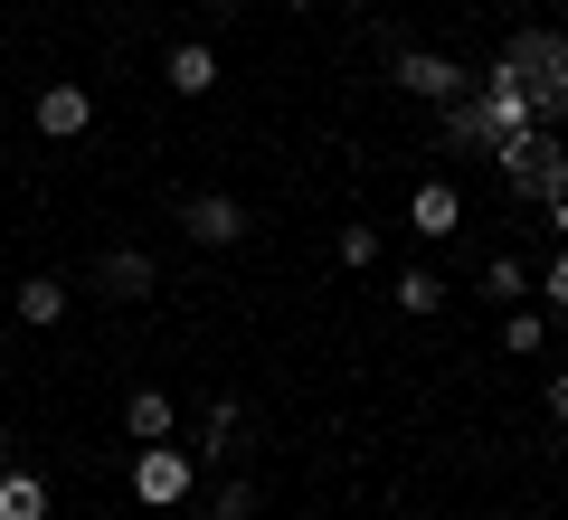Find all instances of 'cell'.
<instances>
[{
  "instance_id": "obj_7",
  "label": "cell",
  "mask_w": 568,
  "mask_h": 520,
  "mask_svg": "<svg viewBox=\"0 0 568 520\" xmlns=\"http://www.w3.org/2000/svg\"><path fill=\"white\" fill-rule=\"evenodd\" d=\"M29 123H39L48 142H77V133H95V95H85L77 77H48L39 104H29Z\"/></svg>"
},
{
  "instance_id": "obj_9",
  "label": "cell",
  "mask_w": 568,
  "mask_h": 520,
  "mask_svg": "<svg viewBox=\"0 0 568 520\" xmlns=\"http://www.w3.org/2000/svg\"><path fill=\"white\" fill-rule=\"evenodd\" d=\"M246 436H256V417H246L237 398L200 407V463H246Z\"/></svg>"
},
{
  "instance_id": "obj_5",
  "label": "cell",
  "mask_w": 568,
  "mask_h": 520,
  "mask_svg": "<svg viewBox=\"0 0 568 520\" xmlns=\"http://www.w3.org/2000/svg\"><path fill=\"white\" fill-rule=\"evenodd\" d=\"M181 237L209 246V256L246 246V200H237V190H200V200H181Z\"/></svg>"
},
{
  "instance_id": "obj_14",
  "label": "cell",
  "mask_w": 568,
  "mask_h": 520,
  "mask_svg": "<svg viewBox=\"0 0 568 520\" xmlns=\"http://www.w3.org/2000/svg\"><path fill=\"white\" fill-rule=\"evenodd\" d=\"M48 473H29V463H0V520H48Z\"/></svg>"
},
{
  "instance_id": "obj_23",
  "label": "cell",
  "mask_w": 568,
  "mask_h": 520,
  "mask_svg": "<svg viewBox=\"0 0 568 520\" xmlns=\"http://www.w3.org/2000/svg\"><path fill=\"white\" fill-rule=\"evenodd\" d=\"M200 10H209V20H237V10H246V0H200Z\"/></svg>"
},
{
  "instance_id": "obj_2",
  "label": "cell",
  "mask_w": 568,
  "mask_h": 520,
  "mask_svg": "<svg viewBox=\"0 0 568 520\" xmlns=\"http://www.w3.org/2000/svg\"><path fill=\"white\" fill-rule=\"evenodd\" d=\"M493 161H503V181H511V200H568V152H559V133L549 123H530V133H511V142H493Z\"/></svg>"
},
{
  "instance_id": "obj_25",
  "label": "cell",
  "mask_w": 568,
  "mask_h": 520,
  "mask_svg": "<svg viewBox=\"0 0 568 520\" xmlns=\"http://www.w3.org/2000/svg\"><path fill=\"white\" fill-rule=\"evenodd\" d=\"M0 294H10V265H0Z\"/></svg>"
},
{
  "instance_id": "obj_6",
  "label": "cell",
  "mask_w": 568,
  "mask_h": 520,
  "mask_svg": "<svg viewBox=\"0 0 568 520\" xmlns=\"http://www.w3.org/2000/svg\"><path fill=\"white\" fill-rule=\"evenodd\" d=\"M152 294H162V265L142 246H104L95 256V303H152Z\"/></svg>"
},
{
  "instance_id": "obj_27",
  "label": "cell",
  "mask_w": 568,
  "mask_h": 520,
  "mask_svg": "<svg viewBox=\"0 0 568 520\" xmlns=\"http://www.w3.org/2000/svg\"><path fill=\"white\" fill-rule=\"evenodd\" d=\"M361 10H369V0H361Z\"/></svg>"
},
{
  "instance_id": "obj_12",
  "label": "cell",
  "mask_w": 568,
  "mask_h": 520,
  "mask_svg": "<svg viewBox=\"0 0 568 520\" xmlns=\"http://www.w3.org/2000/svg\"><path fill=\"white\" fill-rule=\"evenodd\" d=\"M10 313H20L29 332H58V322H67V284L58 275H20V284H10Z\"/></svg>"
},
{
  "instance_id": "obj_13",
  "label": "cell",
  "mask_w": 568,
  "mask_h": 520,
  "mask_svg": "<svg viewBox=\"0 0 568 520\" xmlns=\"http://www.w3.org/2000/svg\"><path fill=\"white\" fill-rule=\"evenodd\" d=\"M171 426H181V407H171V388H133V398H123V436H133V445H162Z\"/></svg>"
},
{
  "instance_id": "obj_4",
  "label": "cell",
  "mask_w": 568,
  "mask_h": 520,
  "mask_svg": "<svg viewBox=\"0 0 568 520\" xmlns=\"http://www.w3.org/2000/svg\"><path fill=\"white\" fill-rule=\"evenodd\" d=\"M388 77H398V95H417V104H455V95H474V67H455L446 48H388Z\"/></svg>"
},
{
  "instance_id": "obj_19",
  "label": "cell",
  "mask_w": 568,
  "mask_h": 520,
  "mask_svg": "<svg viewBox=\"0 0 568 520\" xmlns=\"http://www.w3.org/2000/svg\"><path fill=\"white\" fill-rule=\"evenodd\" d=\"M332 256H342L351 275H361V265H379V227H369V218H351L342 237H332Z\"/></svg>"
},
{
  "instance_id": "obj_15",
  "label": "cell",
  "mask_w": 568,
  "mask_h": 520,
  "mask_svg": "<svg viewBox=\"0 0 568 520\" xmlns=\"http://www.w3.org/2000/svg\"><path fill=\"white\" fill-rule=\"evenodd\" d=\"M503 350H511V360H540V350H549V313H540V303H511V313H503Z\"/></svg>"
},
{
  "instance_id": "obj_17",
  "label": "cell",
  "mask_w": 568,
  "mask_h": 520,
  "mask_svg": "<svg viewBox=\"0 0 568 520\" xmlns=\"http://www.w3.org/2000/svg\"><path fill=\"white\" fill-rule=\"evenodd\" d=\"M209 520H256V482H246V463H227V473L209 482Z\"/></svg>"
},
{
  "instance_id": "obj_20",
  "label": "cell",
  "mask_w": 568,
  "mask_h": 520,
  "mask_svg": "<svg viewBox=\"0 0 568 520\" xmlns=\"http://www.w3.org/2000/svg\"><path fill=\"white\" fill-rule=\"evenodd\" d=\"M530 294H540L549 313H568V246H549V265L530 275Z\"/></svg>"
},
{
  "instance_id": "obj_22",
  "label": "cell",
  "mask_w": 568,
  "mask_h": 520,
  "mask_svg": "<svg viewBox=\"0 0 568 520\" xmlns=\"http://www.w3.org/2000/svg\"><path fill=\"white\" fill-rule=\"evenodd\" d=\"M540 227H549V246H568V200H540Z\"/></svg>"
},
{
  "instance_id": "obj_16",
  "label": "cell",
  "mask_w": 568,
  "mask_h": 520,
  "mask_svg": "<svg viewBox=\"0 0 568 520\" xmlns=\"http://www.w3.org/2000/svg\"><path fill=\"white\" fill-rule=\"evenodd\" d=\"M398 313H407V322L446 313V275H426V265H398Z\"/></svg>"
},
{
  "instance_id": "obj_26",
  "label": "cell",
  "mask_w": 568,
  "mask_h": 520,
  "mask_svg": "<svg viewBox=\"0 0 568 520\" xmlns=\"http://www.w3.org/2000/svg\"><path fill=\"white\" fill-rule=\"evenodd\" d=\"M0 463H10V436H0Z\"/></svg>"
},
{
  "instance_id": "obj_18",
  "label": "cell",
  "mask_w": 568,
  "mask_h": 520,
  "mask_svg": "<svg viewBox=\"0 0 568 520\" xmlns=\"http://www.w3.org/2000/svg\"><path fill=\"white\" fill-rule=\"evenodd\" d=\"M474 284H484V303H530V265L521 256H493Z\"/></svg>"
},
{
  "instance_id": "obj_8",
  "label": "cell",
  "mask_w": 568,
  "mask_h": 520,
  "mask_svg": "<svg viewBox=\"0 0 568 520\" xmlns=\"http://www.w3.org/2000/svg\"><path fill=\"white\" fill-rule=\"evenodd\" d=\"M407 237H426V246L465 237V190H455V181H417V190H407Z\"/></svg>"
},
{
  "instance_id": "obj_24",
  "label": "cell",
  "mask_w": 568,
  "mask_h": 520,
  "mask_svg": "<svg viewBox=\"0 0 568 520\" xmlns=\"http://www.w3.org/2000/svg\"><path fill=\"white\" fill-rule=\"evenodd\" d=\"M284 10H323V0H284Z\"/></svg>"
},
{
  "instance_id": "obj_10",
  "label": "cell",
  "mask_w": 568,
  "mask_h": 520,
  "mask_svg": "<svg viewBox=\"0 0 568 520\" xmlns=\"http://www.w3.org/2000/svg\"><path fill=\"white\" fill-rule=\"evenodd\" d=\"M162 77H171V95H181V104H200L209 85H219V48H209V39H171Z\"/></svg>"
},
{
  "instance_id": "obj_3",
  "label": "cell",
  "mask_w": 568,
  "mask_h": 520,
  "mask_svg": "<svg viewBox=\"0 0 568 520\" xmlns=\"http://www.w3.org/2000/svg\"><path fill=\"white\" fill-rule=\"evenodd\" d=\"M190 492H200V455H181V436L133 455V501L142 511H190Z\"/></svg>"
},
{
  "instance_id": "obj_21",
  "label": "cell",
  "mask_w": 568,
  "mask_h": 520,
  "mask_svg": "<svg viewBox=\"0 0 568 520\" xmlns=\"http://www.w3.org/2000/svg\"><path fill=\"white\" fill-rule=\"evenodd\" d=\"M540 407H549V426H568V369H559V379H540Z\"/></svg>"
},
{
  "instance_id": "obj_11",
  "label": "cell",
  "mask_w": 568,
  "mask_h": 520,
  "mask_svg": "<svg viewBox=\"0 0 568 520\" xmlns=\"http://www.w3.org/2000/svg\"><path fill=\"white\" fill-rule=\"evenodd\" d=\"M436 152H493V123H484V104H474V95L436 104Z\"/></svg>"
},
{
  "instance_id": "obj_1",
  "label": "cell",
  "mask_w": 568,
  "mask_h": 520,
  "mask_svg": "<svg viewBox=\"0 0 568 520\" xmlns=\"http://www.w3.org/2000/svg\"><path fill=\"white\" fill-rule=\"evenodd\" d=\"M503 67L521 77L530 123L559 133V123H568V39H559V29H511V39H503Z\"/></svg>"
}]
</instances>
